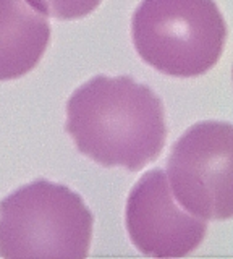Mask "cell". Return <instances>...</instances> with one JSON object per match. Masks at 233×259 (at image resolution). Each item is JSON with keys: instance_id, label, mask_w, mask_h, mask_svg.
I'll use <instances>...</instances> for the list:
<instances>
[{"instance_id": "1", "label": "cell", "mask_w": 233, "mask_h": 259, "mask_svg": "<svg viewBox=\"0 0 233 259\" xmlns=\"http://www.w3.org/2000/svg\"><path fill=\"white\" fill-rule=\"evenodd\" d=\"M65 130L84 156L130 172L154 162L167 140L160 97L128 75H98L79 86L67 104Z\"/></svg>"}, {"instance_id": "2", "label": "cell", "mask_w": 233, "mask_h": 259, "mask_svg": "<svg viewBox=\"0 0 233 259\" xmlns=\"http://www.w3.org/2000/svg\"><path fill=\"white\" fill-rule=\"evenodd\" d=\"M94 215L83 198L44 178L0 201V256L7 259H84Z\"/></svg>"}, {"instance_id": "3", "label": "cell", "mask_w": 233, "mask_h": 259, "mask_svg": "<svg viewBox=\"0 0 233 259\" xmlns=\"http://www.w3.org/2000/svg\"><path fill=\"white\" fill-rule=\"evenodd\" d=\"M133 44L152 68L175 78L212 70L227 42V23L214 0H143L131 20Z\"/></svg>"}, {"instance_id": "4", "label": "cell", "mask_w": 233, "mask_h": 259, "mask_svg": "<svg viewBox=\"0 0 233 259\" xmlns=\"http://www.w3.org/2000/svg\"><path fill=\"white\" fill-rule=\"evenodd\" d=\"M231 157L228 121H199L175 141L167 159V180L184 210L203 221H228L233 215Z\"/></svg>"}, {"instance_id": "5", "label": "cell", "mask_w": 233, "mask_h": 259, "mask_svg": "<svg viewBox=\"0 0 233 259\" xmlns=\"http://www.w3.org/2000/svg\"><path fill=\"white\" fill-rule=\"evenodd\" d=\"M125 225L133 245L152 257H183L203 243L206 221L175 202L167 175L149 170L126 199Z\"/></svg>"}, {"instance_id": "6", "label": "cell", "mask_w": 233, "mask_h": 259, "mask_svg": "<svg viewBox=\"0 0 233 259\" xmlns=\"http://www.w3.org/2000/svg\"><path fill=\"white\" fill-rule=\"evenodd\" d=\"M51 40L47 15L29 0H0V81L37 67Z\"/></svg>"}, {"instance_id": "7", "label": "cell", "mask_w": 233, "mask_h": 259, "mask_svg": "<svg viewBox=\"0 0 233 259\" xmlns=\"http://www.w3.org/2000/svg\"><path fill=\"white\" fill-rule=\"evenodd\" d=\"M29 2L55 20H79L92 13L102 0H29Z\"/></svg>"}]
</instances>
